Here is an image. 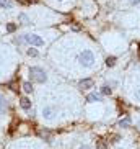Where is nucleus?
<instances>
[{"instance_id":"1","label":"nucleus","mask_w":140,"mask_h":149,"mask_svg":"<svg viewBox=\"0 0 140 149\" xmlns=\"http://www.w3.org/2000/svg\"><path fill=\"white\" fill-rule=\"evenodd\" d=\"M30 75H31V79L34 80V82H38V84H44L46 80H47L46 70H44L43 67H39V66L30 67Z\"/></svg>"},{"instance_id":"2","label":"nucleus","mask_w":140,"mask_h":149,"mask_svg":"<svg viewBox=\"0 0 140 149\" xmlns=\"http://www.w3.org/2000/svg\"><path fill=\"white\" fill-rule=\"evenodd\" d=\"M78 61H80V64H82L83 67H91L93 64H95V54H93L90 49H85V51L80 53Z\"/></svg>"},{"instance_id":"3","label":"nucleus","mask_w":140,"mask_h":149,"mask_svg":"<svg viewBox=\"0 0 140 149\" xmlns=\"http://www.w3.org/2000/svg\"><path fill=\"white\" fill-rule=\"evenodd\" d=\"M23 41L28 43V44H31V46H43L44 44V40L38 35H25L23 36Z\"/></svg>"},{"instance_id":"4","label":"nucleus","mask_w":140,"mask_h":149,"mask_svg":"<svg viewBox=\"0 0 140 149\" xmlns=\"http://www.w3.org/2000/svg\"><path fill=\"white\" fill-rule=\"evenodd\" d=\"M54 115H56V111H54L52 107H44V108H43V116L46 120H52Z\"/></svg>"},{"instance_id":"5","label":"nucleus","mask_w":140,"mask_h":149,"mask_svg":"<svg viewBox=\"0 0 140 149\" xmlns=\"http://www.w3.org/2000/svg\"><path fill=\"white\" fill-rule=\"evenodd\" d=\"M93 85H95L93 79H83V80H80V88H83V90H88V88H93Z\"/></svg>"},{"instance_id":"6","label":"nucleus","mask_w":140,"mask_h":149,"mask_svg":"<svg viewBox=\"0 0 140 149\" xmlns=\"http://www.w3.org/2000/svg\"><path fill=\"white\" fill-rule=\"evenodd\" d=\"M20 107H21L23 110H30L31 108V100L26 98V97H23L21 100H20Z\"/></svg>"},{"instance_id":"7","label":"nucleus","mask_w":140,"mask_h":149,"mask_svg":"<svg viewBox=\"0 0 140 149\" xmlns=\"http://www.w3.org/2000/svg\"><path fill=\"white\" fill-rule=\"evenodd\" d=\"M88 102H101L103 100V97L100 95V93H90V95L86 97Z\"/></svg>"},{"instance_id":"8","label":"nucleus","mask_w":140,"mask_h":149,"mask_svg":"<svg viewBox=\"0 0 140 149\" xmlns=\"http://www.w3.org/2000/svg\"><path fill=\"white\" fill-rule=\"evenodd\" d=\"M0 7L10 10V8H13V2L12 0H0Z\"/></svg>"},{"instance_id":"9","label":"nucleus","mask_w":140,"mask_h":149,"mask_svg":"<svg viewBox=\"0 0 140 149\" xmlns=\"http://www.w3.org/2000/svg\"><path fill=\"white\" fill-rule=\"evenodd\" d=\"M130 125H132V120L129 118V116H126L124 120H121V121H119V126H121V128H129Z\"/></svg>"},{"instance_id":"10","label":"nucleus","mask_w":140,"mask_h":149,"mask_svg":"<svg viewBox=\"0 0 140 149\" xmlns=\"http://www.w3.org/2000/svg\"><path fill=\"white\" fill-rule=\"evenodd\" d=\"M5 110H7V100H5L2 95H0V116L5 113Z\"/></svg>"},{"instance_id":"11","label":"nucleus","mask_w":140,"mask_h":149,"mask_svg":"<svg viewBox=\"0 0 140 149\" xmlns=\"http://www.w3.org/2000/svg\"><path fill=\"white\" fill-rule=\"evenodd\" d=\"M18 20H20V22H23V25H30V18H28L25 13H20V15H18Z\"/></svg>"},{"instance_id":"12","label":"nucleus","mask_w":140,"mask_h":149,"mask_svg":"<svg viewBox=\"0 0 140 149\" xmlns=\"http://www.w3.org/2000/svg\"><path fill=\"white\" fill-rule=\"evenodd\" d=\"M23 90L26 93L33 92V85H31V82H23Z\"/></svg>"},{"instance_id":"13","label":"nucleus","mask_w":140,"mask_h":149,"mask_svg":"<svg viewBox=\"0 0 140 149\" xmlns=\"http://www.w3.org/2000/svg\"><path fill=\"white\" fill-rule=\"evenodd\" d=\"M114 64H116V57L111 56V57H108V59H106V66H108V67H113Z\"/></svg>"},{"instance_id":"14","label":"nucleus","mask_w":140,"mask_h":149,"mask_svg":"<svg viewBox=\"0 0 140 149\" xmlns=\"http://www.w3.org/2000/svg\"><path fill=\"white\" fill-rule=\"evenodd\" d=\"M16 28H18V26L15 25V23H7V31H8V33H13Z\"/></svg>"},{"instance_id":"15","label":"nucleus","mask_w":140,"mask_h":149,"mask_svg":"<svg viewBox=\"0 0 140 149\" xmlns=\"http://www.w3.org/2000/svg\"><path fill=\"white\" fill-rule=\"evenodd\" d=\"M26 54H28V56H31V57H36V56H38V51H36L34 48H30L26 51Z\"/></svg>"},{"instance_id":"16","label":"nucleus","mask_w":140,"mask_h":149,"mask_svg":"<svg viewBox=\"0 0 140 149\" xmlns=\"http://www.w3.org/2000/svg\"><path fill=\"white\" fill-rule=\"evenodd\" d=\"M101 93H103V95H111V88L108 87V85H104V87L101 88Z\"/></svg>"},{"instance_id":"17","label":"nucleus","mask_w":140,"mask_h":149,"mask_svg":"<svg viewBox=\"0 0 140 149\" xmlns=\"http://www.w3.org/2000/svg\"><path fill=\"white\" fill-rule=\"evenodd\" d=\"M96 144H98V149H106V144L103 143V141H98Z\"/></svg>"},{"instance_id":"18","label":"nucleus","mask_w":140,"mask_h":149,"mask_svg":"<svg viewBox=\"0 0 140 149\" xmlns=\"http://www.w3.org/2000/svg\"><path fill=\"white\" fill-rule=\"evenodd\" d=\"M16 2H20V3H23V5H28V3H31V2H34V0H16Z\"/></svg>"},{"instance_id":"19","label":"nucleus","mask_w":140,"mask_h":149,"mask_svg":"<svg viewBox=\"0 0 140 149\" xmlns=\"http://www.w3.org/2000/svg\"><path fill=\"white\" fill-rule=\"evenodd\" d=\"M134 95H135L137 100H140V87H139V88H135V93H134Z\"/></svg>"},{"instance_id":"20","label":"nucleus","mask_w":140,"mask_h":149,"mask_svg":"<svg viewBox=\"0 0 140 149\" xmlns=\"http://www.w3.org/2000/svg\"><path fill=\"white\" fill-rule=\"evenodd\" d=\"M130 3H134V5H137V3H140V0H130Z\"/></svg>"},{"instance_id":"21","label":"nucleus","mask_w":140,"mask_h":149,"mask_svg":"<svg viewBox=\"0 0 140 149\" xmlns=\"http://www.w3.org/2000/svg\"><path fill=\"white\" fill-rule=\"evenodd\" d=\"M80 149H91V148H90V146H88V144H85V146H82V148H80Z\"/></svg>"},{"instance_id":"22","label":"nucleus","mask_w":140,"mask_h":149,"mask_svg":"<svg viewBox=\"0 0 140 149\" xmlns=\"http://www.w3.org/2000/svg\"><path fill=\"white\" fill-rule=\"evenodd\" d=\"M59 2H62V0H59Z\"/></svg>"}]
</instances>
